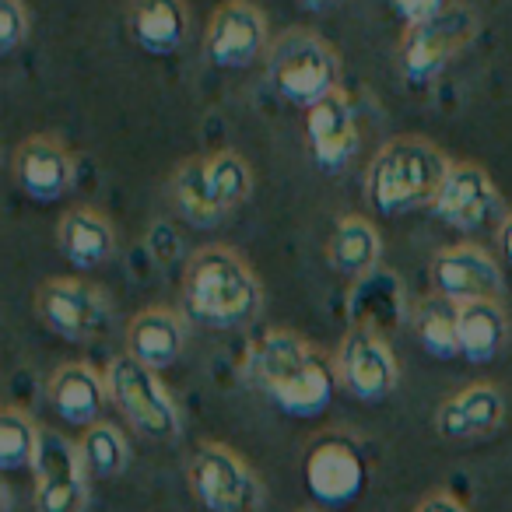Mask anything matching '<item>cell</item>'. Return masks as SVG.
I'll list each match as a JSON object with an SVG mask.
<instances>
[{"label": "cell", "instance_id": "33", "mask_svg": "<svg viewBox=\"0 0 512 512\" xmlns=\"http://www.w3.org/2000/svg\"><path fill=\"white\" fill-rule=\"evenodd\" d=\"M498 246H502V253H505V264L512 267V211L502 218V228H498Z\"/></svg>", "mask_w": 512, "mask_h": 512}, {"label": "cell", "instance_id": "32", "mask_svg": "<svg viewBox=\"0 0 512 512\" xmlns=\"http://www.w3.org/2000/svg\"><path fill=\"white\" fill-rule=\"evenodd\" d=\"M414 512H467V509H463L449 491H435V495H428Z\"/></svg>", "mask_w": 512, "mask_h": 512}, {"label": "cell", "instance_id": "26", "mask_svg": "<svg viewBox=\"0 0 512 512\" xmlns=\"http://www.w3.org/2000/svg\"><path fill=\"white\" fill-rule=\"evenodd\" d=\"M414 334L421 348L439 362L460 358V306L432 292L414 313Z\"/></svg>", "mask_w": 512, "mask_h": 512}, {"label": "cell", "instance_id": "9", "mask_svg": "<svg viewBox=\"0 0 512 512\" xmlns=\"http://www.w3.org/2000/svg\"><path fill=\"white\" fill-rule=\"evenodd\" d=\"M477 36V15L463 4H453L446 15L432 18L425 25H414L400 39V74L411 85L439 78L449 60Z\"/></svg>", "mask_w": 512, "mask_h": 512}, {"label": "cell", "instance_id": "3", "mask_svg": "<svg viewBox=\"0 0 512 512\" xmlns=\"http://www.w3.org/2000/svg\"><path fill=\"white\" fill-rule=\"evenodd\" d=\"M260 299V281L235 249L204 246L186 260L183 302L190 320L214 330H232L253 320Z\"/></svg>", "mask_w": 512, "mask_h": 512}, {"label": "cell", "instance_id": "35", "mask_svg": "<svg viewBox=\"0 0 512 512\" xmlns=\"http://www.w3.org/2000/svg\"><path fill=\"white\" fill-rule=\"evenodd\" d=\"M299 512H327V509H299Z\"/></svg>", "mask_w": 512, "mask_h": 512}, {"label": "cell", "instance_id": "15", "mask_svg": "<svg viewBox=\"0 0 512 512\" xmlns=\"http://www.w3.org/2000/svg\"><path fill=\"white\" fill-rule=\"evenodd\" d=\"M11 176L18 190L36 204H57L74 186V158L53 134H32L15 148Z\"/></svg>", "mask_w": 512, "mask_h": 512}, {"label": "cell", "instance_id": "28", "mask_svg": "<svg viewBox=\"0 0 512 512\" xmlns=\"http://www.w3.org/2000/svg\"><path fill=\"white\" fill-rule=\"evenodd\" d=\"M207 183H211L221 211L228 214L239 204H246L253 193V169L239 151H214V155H207Z\"/></svg>", "mask_w": 512, "mask_h": 512}, {"label": "cell", "instance_id": "22", "mask_svg": "<svg viewBox=\"0 0 512 512\" xmlns=\"http://www.w3.org/2000/svg\"><path fill=\"white\" fill-rule=\"evenodd\" d=\"M404 288L400 278L390 271H372L365 278L351 281L348 292V320L351 327L376 330L386 337V330H397L404 323Z\"/></svg>", "mask_w": 512, "mask_h": 512}, {"label": "cell", "instance_id": "7", "mask_svg": "<svg viewBox=\"0 0 512 512\" xmlns=\"http://www.w3.org/2000/svg\"><path fill=\"white\" fill-rule=\"evenodd\" d=\"M302 477L306 488L323 509H344L358 502V495L369 484V460L362 446L344 432H323L309 442L302 456Z\"/></svg>", "mask_w": 512, "mask_h": 512}, {"label": "cell", "instance_id": "8", "mask_svg": "<svg viewBox=\"0 0 512 512\" xmlns=\"http://www.w3.org/2000/svg\"><path fill=\"white\" fill-rule=\"evenodd\" d=\"M36 316L50 334L64 337L71 344H92L106 337L113 323L109 299L81 278H50L36 292Z\"/></svg>", "mask_w": 512, "mask_h": 512}, {"label": "cell", "instance_id": "23", "mask_svg": "<svg viewBox=\"0 0 512 512\" xmlns=\"http://www.w3.org/2000/svg\"><path fill=\"white\" fill-rule=\"evenodd\" d=\"M379 256H383V239H379L376 225L365 214H344V218H337L327 242V260L337 274L358 281L376 271Z\"/></svg>", "mask_w": 512, "mask_h": 512}, {"label": "cell", "instance_id": "5", "mask_svg": "<svg viewBox=\"0 0 512 512\" xmlns=\"http://www.w3.org/2000/svg\"><path fill=\"white\" fill-rule=\"evenodd\" d=\"M106 383H109V400L120 407L123 418L144 439H155V442L176 439L179 428H183L179 407L155 369H148V365H141L130 355H120L109 362Z\"/></svg>", "mask_w": 512, "mask_h": 512}, {"label": "cell", "instance_id": "29", "mask_svg": "<svg viewBox=\"0 0 512 512\" xmlns=\"http://www.w3.org/2000/svg\"><path fill=\"white\" fill-rule=\"evenodd\" d=\"M39 442H43V428H36V421L18 407H4V414H0V467H36Z\"/></svg>", "mask_w": 512, "mask_h": 512}, {"label": "cell", "instance_id": "11", "mask_svg": "<svg viewBox=\"0 0 512 512\" xmlns=\"http://www.w3.org/2000/svg\"><path fill=\"white\" fill-rule=\"evenodd\" d=\"M337 376L341 386L362 404H383L400 383V365L393 348L376 330L351 327L337 348Z\"/></svg>", "mask_w": 512, "mask_h": 512}, {"label": "cell", "instance_id": "19", "mask_svg": "<svg viewBox=\"0 0 512 512\" xmlns=\"http://www.w3.org/2000/svg\"><path fill=\"white\" fill-rule=\"evenodd\" d=\"M186 348V323L176 309L169 306H151L141 309L134 320L127 323V355L137 358L148 369L162 372L179 362Z\"/></svg>", "mask_w": 512, "mask_h": 512}, {"label": "cell", "instance_id": "2", "mask_svg": "<svg viewBox=\"0 0 512 512\" xmlns=\"http://www.w3.org/2000/svg\"><path fill=\"white\" fill-rule=\"evenodd\" d=\"M449 165L453 162L428 137H393L372 155L365 169V197L372 211L383 218H400L418 207H432Z\"/></svg>", "mask_w": 512, "mask_h": 512}, {"label": "cell", "instance_id": "21", "mask_svg": "<svg viewBox=\"0 0 512 512\" xmlns=\"http://www.w3.org/2000/svg\"><path fill=\"white\" fill-rule=\"evenodd\" d=\"M57 246L78 271H95L116 253L113 221L95 207H71L57 225Z\"/></svg>", "mask_w": 512, "mask_h": 512}, {"label": "cell", "instance_id": "27", "mask_svg": "<svg viewBox=\"0 0 512 512\" xmlns=\"http://www.w3.org/2000/svg\"><path fill=\"white\" fill-rule=\"evenodd\" d=\"M78 446H81V456H85L88 474L102 477V481L120 477L130 463L127 435H123L116 425H109V421H95L92 428H85Z\"/></svg>", "mask_w": 512, "mask_h": 512}, {"label": "cell", "instance_id": "6", "mask_svg": "<svg viewBox=\"0 0 512 512\" xmlns=\"http://www.w3.org/2000/svg\"><path fill=\"white\" fill-rule=\"evenodd\" d=\"M190 491L207 512H256L264 502L260 477L249 470L235 449L221 442H204L190 456Z\"/></svg>", "mask_w": 512, "mask_h": 512}, {"label": "cell", "instance_id": "10", "mask_svg": "<svg viewBox=\"0 0 512 512\" xmlns=\"http://www.w3.org/2000/svg\"><path fill=\"white\" fill-rule=\"evenodd\" d=\"M204 53L221 71H242L253 60L271 53L264 11L253 0H225L218 4L204 32Z\"/></svg>", "mask_w": 512, "mask_h": 512}, {"label": "cell", "instance_id": "4", "mask_svg": "<svg viewBox=\"0 0 512 512\" xmlns=\"http://www.w3.org/2000/svg\"><path fill=\"white\" fill-rule=\"evenodd\" d=\"M267 81L274 95H281L292 106H316L327 95H334L341 81V57L316 32L295 29L285 32L267 53Z\"/></svg>", "mask_w": 512, "mask_h": 512}, {"label": "cell", "instance_id": "1", "mask_svg": "<svg viewBox=\"0 0 512 512\" xmlns=\"http://www.w3.org/2000/svg\"><path fill=\"white\" fill-rule=\"evenodd\" d=\"M246 379L288 418H320L337 393V362L295 330H264L246 351Z\"/></svg>", "mask_w": 512, "mask_h": 512}, {"label": "cell", "instance_id": "14", "mask_svg": "<svg viewBox=\"0 0 512 512\" xmlns=\"http://www.w3.org/2000/svg\"><path fill=\"white\" fill-rule=\"evenodd\" d=\"M432 288L435 295L467 306V302H484V299H502L505 281L502 267L488 249L474 246V242H460V246H446L435 253L432 260Z\"/></svg>", "mask_w": 512, "mask_h": 512}, {"label": "cell", "instance_id": "24", "mask_svg": "<svg viewBox=\"0 0 512 512\" xmlns=\"http://www.w3.org/2000/svg\"><path fill=\"white\" fill-rule=\"evenodd\" d=\"M509 341V320L502 302L484 299L460 306V358L470 365H488L502 355Z\"/></svg>", "mask_w": 512, "mask_h": 512}, {"label": "cell", "instance_id": "13", "mask_svg": "<svg viewBox=\"0 0 512 512\" xmlns=\"http://www.w3.org/2000/svg\"><path fill=\"white\" fill-rule=\"evenodd\" d=\"M36 509L81 512L88 505V467L81 446L57 432H43L36 456Z\"/></svg>", "mask_w": 512, "mask_h": 512}, {"label": "cell", "instance_id": "18", "mask_svg": "<svg viewBox=\"0 0 512 512\" xmlns=\"http://www.w3.org/2000/svg\"><path fill=\"white\" fill-rule=\"evenodd\" d=\"M505 421V397L491 383H474L449 397L435 414V428L449 442H470L491 435Z\"/></svg>", "mask_w": 512, "mask_h": 512}, {"label": "cell", "instance_id": "25", "mask_svg": "<svg viewBox=\"0 0 512 512\" xmlns=\"http://www.w3.org/2000/svg\"><path fill=\"white\" fill-rule=\"evenodd\" d=\"M169 193H172L176 211L183 214L190 225L214 228L225 218V211H221V204L211 193V183H207V158H186V162H179V169L172 172Z\"/></svg>", "mask_w": 512, "mask_h": 512}, {"label": "cell", "instance_id": "34", "mask_svg": "<svg viewBox=\"0 0 512 512\" xmlns=\"http://www.w3.org/2000/svg\"><path fill=\"white\" fill-rule=\"evenodd\" d=\"M341 0H299V8L313 11V15H327V11H334Z\"/></svg>", "mask_w": 512, "mask_h": 512}, {"label": "cell", "instance_id": "16", "mask_svg": "<svg viewBox=\"0 0 512 512\" xmlns=\"http://www.w3.org/2000/svg\"><path fill=\"white\" fill-rule=\"evenodd\" d=\"M306 141L313 162L323 172H341L358 151V116L348 95L337 88L323 102L306 109Z\"/></svg>", "mask_w": 512, "mask_h": 512}, {"label": "cell", "instance_id": "30", "mask_svg": "<svg viewBox=\"0 0 512 512\" xmlns=\"http://www.w3.org/2000/svg\"><path fill=\"white\" fill-rule=\"evenodd\" d=\"M32 15L25 8V0H0V53L8 57L29 39Z\"/></svg>", "mask_w": 512, "mask_h": 512}, {"label": "cell", "instance_id": "17", "mask_svg": "<svg viewBox=\"0 0 512 512\" xmlns=\"http://www.w3.org/2000/svg\"><path fill=\"white\" fill-rule=\"evenodd\" d=\"M46 397H50V407L57 411L60 421L74 428H92L109 400V383L92 365L67 362L50 376Z\"/></svg>", "mask_w": 512, "mask_h": 512}, {"label": "cell", "instance_id": "31", "mask_svg": "<svg viewBox=\"0 0 512 512\" xmlns=\"http://www.w3.org/2000/svg\"><path fill=\"white\" fill-rule=\"evenodd\" d=\"M390 4H393V11H397L400 22H404L407 29L432 22V18L446 15V11L453 8V0H390Z\"/></svg>", "mask_w": 512, "mask_h": 512}, {"label": "cell", "instance_id": "12", "mask_svg": "<svg viewBox=\"0 0 512 512\" xmlns=\"http://www.w3.org/2000/svg\"><path fill=\"white\" fill-rule=\"evenodd\" d=\"M432 211L442 225L456 228V232H484L502 214V197H498V186L488 176V169H481L477 162H453L435 193Z\"/></svg>", "mask_w": 512, "mask_h": 512}, {"label": "cell", "instance_id": "20", "mask_svg": "<svg viewBox=\"0 0 512 512\" xmlns=\"http://www.w3.org/2000/svg\"><path fill=\"white\" fill-rule=\"evenodd\" d=\"M127 29L144 53L172 57L190 36V8L186 0H130Z\"/></svg>", "mask_w": 512, "mask_h": 512}]
</instances>
